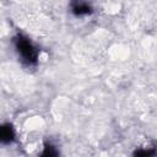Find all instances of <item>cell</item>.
Instances as JSON below:
<instances>
[{"instance_id":"1","label":"cell","mask_w":157,"mask_h":157,"mask_svg":"<svg viewBox=\"0 0 157 157\" xmlns=\"http://www.w3.org/2000/svg\"><path fill=\"white\" fill-rule=\"evenodd\" d=\"M15 48L21 56V59L28 64V65H34L38 61V49L34 47V44L23 34H17L13 38Z\"/></svg>"},{"instance_id":"2","label":"cell","mask_w":157,"mask_h":157,"mask_svg":"<svg viewBox=\"0 0 157 157\" xmlns=\"http://www.w3.org/2000/svg\"><path fill=\"white\" fill-rule=\"evenodd\" d=\"M0 139L2 144H10L15 140V130L10 123L2 124L0 129Z\"/></svg>"},{"instance_id":"3","label":"cell","mask_w":157,"mask_h":157,"mask_svg":"<svg viewBox=\"0 0 157 157\" xmlns=\"http://www.w3.org/2000/svg\"><path fill=\"white\" fill-rule=\"evenodd\" d=\"M71 10L76 16H83L92 12V7L87 2H72Z\"/></svg>"},{"instance_id":"4","label":"cell","mask_w":157,"mask_h":157,"mask_svg":"<svg viewBox=\"0 0 157 157\" xmlns=\"http://www.w3.org/2000/svg\"><path fill=\"white\" fill-rule=\"evenodd\" d=\"M40 157H59V152H58V150L55 148V146L53 144L45 142Z\"/></svg>"},{"instance_id":"5","label":"cell","mask_w":157,"mask_h":157,"mask_svg":"<svg viewBox=\"0 0 157 157\" xmlns=\"http://www.w3.org/2000/svg\"><path fill=\"white\" fill-rule=\"evenodd\" d=\"M157 151L156 148H139L134 152L132 157H156Z\"/></svg>"}]
</instances>
